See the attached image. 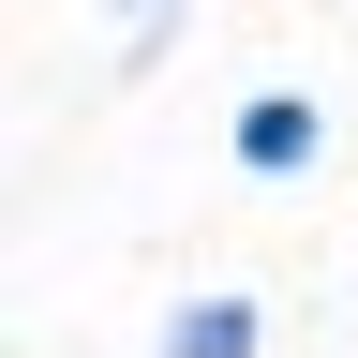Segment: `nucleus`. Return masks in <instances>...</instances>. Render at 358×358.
Listing matches in <instances>:
<instances>
[{"label":"nucleus","mask_w":358,"mask_h":358,"mask_svg":"<svg viewBox=\"0 0 358 358\" xmlns=\"http://www.w3.org/2000/svg\"><path fill=\"white\" fill-rule=\"evenodd\" d=\"M329 150H343V120H329V90H299V75H268V90L224 105V164H239L254 194H313Z\"/></svg>","instance_id":"obj_1"},{"label":"nucleus","mask_w":358,"mask_h":358,"mask_svg":"<svg viewBox=\"0 0 358 358\" xmlns=\"http://www.w3.org/2000/svg\"><path fill=\"white\" fill-rule=\"evenodd\" d=\"M150 358H268V284H179L150 313Z\"/></svg>","instance_id":"obj_2"},{"label":"nucleus","mask_w":358,"mask_h":358,"mask_svg":"<svg viewBox=\"0 0 358 358\" xmlns=\"http://www.w3.org/2000/svg\"><path fill=\"white\" fill-rule=\"evenodd\" d=\"M105 15H120V30H134V15H194V0H105Z\"/></svg>","instance_id":"obj_3"}]
</instances>
